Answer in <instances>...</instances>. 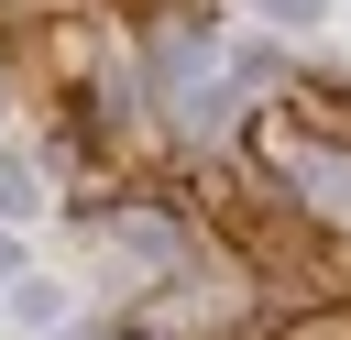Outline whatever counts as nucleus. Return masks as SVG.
I'll return each instance as SVG.
<instances>
[{"instance_id":"f257e3e1","label":"nucleus","mask_w":351,"mask_h":340,"mask_svg":"<svg viewBox=\"0 0 351 340\" xmlns=\"http://www.w3.org/2000/svg\"><path fill=\"white\" fill-rule=\"evenodd\" d=\"M285 175H296V197L351 208V165H329V143H318V154H307V143H285Z\"/></svg>"},{"instance_id":"f03ea898","label":"nucleus","mask_w":351,"mask_h":340,"mask_svg":"<svg viewBox=\"0 0 351 340\" xmlns=\"http://www.w3.org/2000/svg\"><path fill=\"white\" fill-rule=\"evenodd\" d=\"M263 11H274V22H318L329 0H263Z\"/></svg>"}]
</instances>
